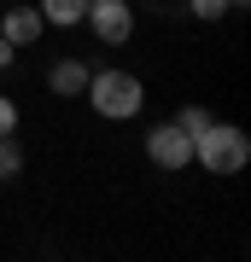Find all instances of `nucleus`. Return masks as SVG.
<instances>
[{"label": "nucleus", "mask_w": 251, "mask_h": 262, "mask_svg": "<svg viewBox=\"0 0 251 262\" xmlns=\"http://www.w3.org/2000/svg\"><path fill=\"white\" fill-rule=\"evenodd\" d=\"M82 94H88V105L105 122H134L140 111H146V82H140L134 70H117V64L111 70H93Z\"/></svg>", "instance_id": "1"}, {"label": "nucleus", "mask_w": 251, "mask_h": 262, "mask_svg": "<svg viewBox=\"0 0 251 262\" xmlns=\"http://www.w3.org/2000/svg\"><path fill=\"white\" fill-rule=\"evenodd\" d=\"M193 163L205 169V175H240L251 163V134L240 122H205V128L193 134Z\"/></svg>", "instance_id": "2"}, {"label": "nucleus", "mask_w": 251, "mask_h": 262, "mask_svg": "<svg viewBox=\"0 0 251 262\" xmlns=\"http://www.w3.org/2000/svg\"><path fill=\"white\" fill-rule=\"evenodd\" d=\"M93 41H105V47H129L134 41V6L129 0H88V18Z\"/></svg>", "instance_id": "3"}, {"label": "nucleus", "mask_w": 251, "mask_h": 262, "mask_svg": "<svg viewBox=\"0 0 251 262\" xmlns=\"http://www.w3.org/2000/svg\"><path fill=\"white\" fill-rule=\"evenodd\" d=\"M146 158L158 175H181L187 163H193V134L176 128V122H158V128L146 134Z\"/></svg>", "instance_id": "4"}, {"label": "nucleus", "mask_w": 251, "mask_h": 262, "mask_svg": "<svg viewBox=\"0 0 251 262\" xmlns=\"http://www.w3.org/2000/svg\"><path fill=\"white\" fill-rule=\"evenodd\" d=\"M0 35L24 53V47H35V41L47 35V18H41L35 6H6V12H0Z\"/></svg>", "instance_id": "5"}, {"label": "nucleus", "mask_w": 251, "mask_h": 262, "mask_svg": "<svg viewBox=\"0 0 251 262\" xmlns=\"http://www.w3.org/2000/svg\"><path fill=\"white\" fill-rule=\"evenodd\" d=\"M88 76H93V64H82V58H53V70H47V94H53V99H76L88 88Z\"/></svg>", "instance_id": "6"}, {"label": "nucleus", "mask_w": 251, "mask_h": 262, "mask_svg": "<svg viewBox=\"0 0 251 262\" xmlns=\"http://www.w3.org/2000/svg\"><path fill=\"white\" fill-rule=\"evenodd\" d=\"M35 12L47 18V29H76V24L88 18V0H41Z\"/></svg>", "instance_id": "7"}, {"label": "nucleus", "mask_w": 251, "mask_h": 262, "mask_svg": "<svg viewBox=\"0 0 251 262\" xmlns=\"http://www.w3.org/2000/svg\"><path fill=\"white\" fill-rule=\"evenodd\" d=\"M12 175H24V146H18V134H0V181H12Z\"/></svg>", "instance_id": "8"}, {"label": "nucleus", "mask_w": 251, "mask_h": 262, "mask_svg": "<svg viewBox=\"0 0 251 262\" xmlns=\"http://www.w3.org/2000/svg\"><path fill=\"white\" fill-rule=\"evenodd\" d=\"M187 12H193L199 24H222L234 6H228V0H187Z\"/></svg>", "instance_id": "9"}, {"label": "nucleus", "mask_w": 251, "mask_h": 262, "mask_svg": "<svg viewBox=\"0 0 251 262\" xmlns=\"http://www.w3.org/2000/svg\"><path fill=\"white\" fill-rule=\"evenodd\" d=\"M169 122H176V128H187V134H199V128L210 122V111H205V105H181V111L169 117Z\"/></svg>", "instance_id": "10"}, {"label": "nucleus", "mask_w": 251, "mask_h": 262, "mask_svg": "<svg viewBox=\"0 0 251 262\" xmlns=\"http://www.w3.org/2000/svg\"><path fill=\"white\" fill-rule=\"evenodd\" d=\"M0 134H18V105L0 94Z\"/></svg>", "instance_id": "11"}, {"label": "nucleus", "mask_w": 251, "mask_h": 262, "mask_svg": "<svg viewBox=\"0 0 251 262\" xmlns=\"http://www.w3.org/2000/svg\"><path fill=\"white\" fill-rule=\"evenodd\" d=\"M12 64H18V47H12L6 35H0V70H12Z\"/></svg>", "instance_id": "12"}, {"label": "nucleus", "mask_w": 251, "mask_h": 262, "mask_svg": "<svg viewBox=\"0 0 251 262\" xmlns=\"http://www.w3.org/2000/svg\"><path fill=\"white\" fill-rule=\"evenodd\" d=\"M228 6H251V0H228Z\"/></svg>", "instance_id": "13"}]
</instances>
